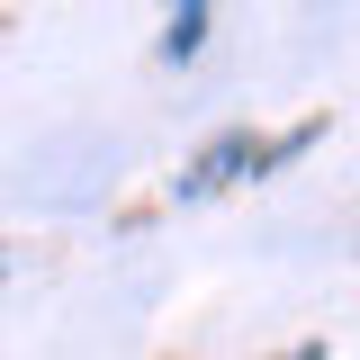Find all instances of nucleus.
Instances as JSON below:
<instances>
[{
  "instance_id": "obj_1",
  "label": "nucleus",
  "mask_w": 360,
  "mask_h": 360,
  "mask_svg": "<svg viewBox=\"0 0 360 360\" xmlns=\"http://www.w3.org/2000/svg\"><path fill=\"white\" fill-rule=\"evenodd\" d=\"M234 180H262V135H252V127L207 135V144L189 153V172H180L172 189H180V198H217V189H234Z\"/></svg>"
},
{
  "instance_id": "obj_2",
  "label": "nucleus",
  "mask_w": 360,
  "mask_h": 360,
  "mask_svg": "<svg viewBox=\"0 0 360 360\" xmlns=\"http://www.w3.org/2000/svg\"><path fill=\"white\" fill-rule=\"evenodd\" d=\"M198 45H207V0H172V37H162V54L189 63Z\"/></svg>"
},
{
  "instance_id": "obj_3",
  "label": "nucleus",
  "mask_w": 360,
  "mask_h": 360,
  "mask_svg": "<svg viewBox=\"0 0 360 360\" xmlns=\"http://www.w3.org/2000/svg\"><path fill=\"white\" fill-rule=\"evenodd\" d=\"M279 360H333V352H324V342H297V352H279Z\"/></svg>"
}]
</instances>
